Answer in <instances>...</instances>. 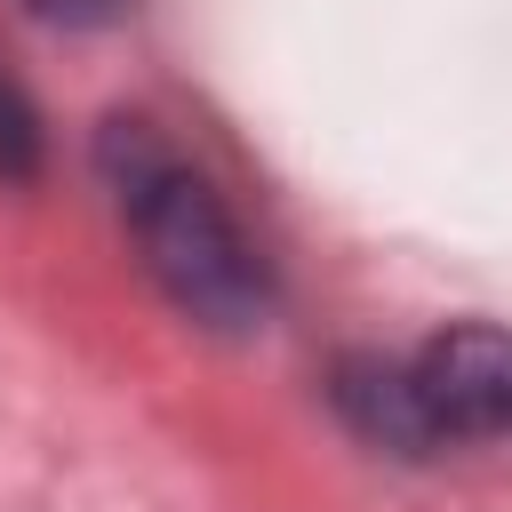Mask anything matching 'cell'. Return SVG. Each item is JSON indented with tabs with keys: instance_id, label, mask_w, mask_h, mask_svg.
I'll list each match as a JSON object with an SVG mask.
<instances>
[{
	"instance_id": "1",
	"label": "cell",
	"mask_w": 512,
	"mask_h": 512,
	"mask_svg": "<svg viewBox=\"0 0 512 512\" xmlns=\"http://www.w3.org/2000/svg\"><path fill=\"white\" fill-rule=\"evenodd\" d=\"M104 168L120 184V216L152 264V280L208 328H248L264 312V264L248 248V232L232 224V208L216 200V184L200 168H184L168 144H152L144 120H112L104 136Z\"/></svg>"
},
{
	"instance_id": "2",
	"label": "cell",
	"mask_w": 512,
	"mask_h": 512,
	"mask_svg": "<svg viewBox=\"0 0 512 512\" xmlns=\"http://www.w3.org/2000/svg\"><path fill=\"white\" fill-rule=\"evenodd\" d=\"M344 416L384 448H456L512 432V328L464 320L416 344L408 360H352L336 384Z\"/></svg>"
},
{
	"instance_id": "3",
	"label": "cell",
	"mask_w": 512,
	"mask_h": 512,
	"mask_svg": "<svg viewBox=\"0 0 512 512\" xmlns=\"http://www.w3.org/2000/svg\"><path fill=\"white\" fill-rule=\"evenodd\" d=\"M32 160H40V136H32V112H24V96L0 80V176H32Z\"/></svg>"
},
{
	"instance_id": "4",
	"label": "cell",
	"mask_w": 512,
	"mask_h": 512,
	"mask_svg": "<svg viewBox=\"0 0 512 512\" xmlns=\"http://www.w3.org/2000/svg\"><path fill=\"white\" fill-rule=\"evenodd\" d=\"M40 16H56V24H96V16H112L120 0H32Z\"/></svg>"
}]
</instances>
